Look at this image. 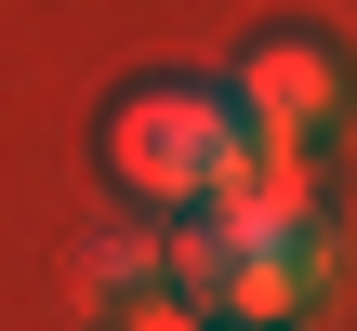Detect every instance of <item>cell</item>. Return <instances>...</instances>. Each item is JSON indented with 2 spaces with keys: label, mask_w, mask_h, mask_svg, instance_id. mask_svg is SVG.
Masks as SVG:
<instances>
[{
  "label": "cell",
  "mask_w": 357,
  "mask_h": 331,
  "mask_svg": "<svg viewBox=\"0 0 357 331\" xmlns=\"http://www.w3.org/2000/svg\"><path fill=\"white\" fill-rule=\"evenodd\" d=\"M79 279H93V292H146V279H159V226H119V239H93V252H79Z\"/></svg>",
  "instance_id": "3957f363"
},
{
  "label": "cell",
  "mask_w": 357,
  "mask_h": 331,
  "mask_svg": "<svg viewBox=\"0 0 357 331\" xmlns=\"http://www.w3.org/2000/svg\"><path fill=\"white\" fill-rule=\"evenodd\" d=\"M225 106L265 119V133H318V119L344 106V53H331V40H265V53L225 80Z\"/></svg>",
  "instance_id": "7a4b0ae2"
},
{
  "label": "cell",
  "mask_w": 357,
  "mask_h": 331,
  "mask_svg": "<svg viewBox=\"0 0 357 331\" xmlns=\"http://www.w3.org/2000/svg\"><path fill=\"white\" fill-rule=\"evenodd\" d=\"M119 331H212V318H199L185 292H159V279H146V292H119Z\"/></svg>",
  "instance_id": "277c9868"
},
{
  "label": "cell",
  "mask_w": 357,
  "mask_h": 331,
  "mask_svg": "<svg viewBox=\"0 0 357 331\" xmlns=\"http://www.w3.org/2000/svg\"><path fill=\"white\" fill-rule=\"evenodd\" d=\"M212 331H265V318H212ZM278 331H291V318H278Z\"/></svg>",
  "instance_id": "5b68a950"
},
{
  "label": "cell",
  "mask_w": 357,
  "mask_h": 331,
  "mask_svg": "<svg viewBox=\"0 0 357 331\" xmlns=\"http://www.w3.org/2000/svg\"><path fill=\"white\" fill-rule=\"evenodd\" d=\"M225 133H238V106H225L212 80H132V93L106 106V172H119L146 212H185V199L212 186Z\"/></svg>",
  "instance_id": "6da1fadb"
}]
</instances>
